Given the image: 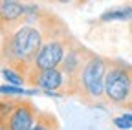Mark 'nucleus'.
I'll return each instance as SVG.
<instances>
[{
    "label": "nucleus",
    "instance_id": "1",
    "mask_svg": "<svg viewBox=\"0 0 132 130\" xmlns=\"http://www.w3.org/2000/svg\"><path fill=\"white\" fill-rule=\"evenodd\" d=\"M42 42H44V33H42V28L39 26V22L26 20L19 28L2 35L0 64L20 72L26 77L35 66V59L40 51Z\"/></svg>",
    "mask_w": 132,
    "mask_h": 130
},
{
    "label": "nucleus",
    "instance_id": "2",
    "mask_svg": "<svg viewBox=\"0 0 132 130\" xmlns=\"http://www.w3.org/2000/svg\"><path fill=\"white\" fill-rule=\"evenodd\" d=\"M108 60L106 57H101L97 53H92L86 60L82 73L79 77V86H77V99L85 105L97 106V105H106L105 99V77L108 70Z\"/></svg>",
    "mask_w": 132,
    "mask_h": 130
},
{
    "label": "nucleus",
    "instance_id": "3",
    "mask_svg": "<svg viewBox=\"0 0 132 130\" xmlns=\"http://www.w3.org/2000/svg\"><path fill=\"white\" fill-rule=\"evenodd\" d=\"M106 105L125 110L132 99V66L123 60H108L105 77Z\"/></svg>",
    "mask_w": 132,
    "mask_h": 130
},
{
    "label": "nucleus",
    "instance_id": "4",
    "mask_svg": "<svg viewBox=\"0 0 132 130\" xmlns=\"http://www.w3.org/2000/svg\"><path fill=\"white\" fill-rule=\"evenodd\" d=\"M94 51H90L88 48H85L81 42H73L70 46V50L66 51L62 62L59 64V68L62 70L66 77V86H64V95L68 97H77V86H79V77L82 73L86 60L90 59Z\"/></svg>",
    "mask_w": 132,
    "mask_h": 130
},
{
    "label": "nucleus",
    "instance_id": "5",
    "mask_svg": "<svg viewBox=\"0 0 132 130\" xmlns=\"http://www.w3.org/2000/svg\"><path fill=\"white\" fill-rule=\"evenodd\" d=\"M37 116H39V108L31 99L16 97L13 110L2 130H31L37 121Z\"/></svg>",
    "mask_w": 132,
    "mask_h": 130
},
{
    "label": "nucleus",
    "instance_id": "6",
    "mask_svg": "<svg viewBox=\"0 0 132 130\" xmlns=\"http://www.w3.org/2000/svg\"><path fill=\"white\" fill-rule=\"evenodd\" d=\"M28 84H33L39 90L44 92H61L64 95V86H66V77L62 70L57 68H46V70H35L33 68L28 75Z\"/></svg>",
    "mask_w": 132,
    "mask_h": 130
},
{
    "label": "nucleus",
    "instance_id": "7",
    "mask_svg": "<svg viewBox=\"0 0 132 130\" xmlns=\"http://www.w3.org/2000/svg\"><path fill=\"white\" fill-rule=\"evenodd\" d=\"M28 6L20 0H0V35L9 33L26 22Z\"/></svg>",
    "mask_w": 132,
    "mask_h": 130
},
{
    "label": "nucleus",
    "instance_id": "8",
    "mask_svg": "<svg viewBox=\"0 0 132 130\" xmlns=\"http://www.w3.org/2000/svg\"><path fill=\"white\" fill-rule=\"evenodd\" d=\"M116 20H132V6H121V7H112L106 9L101 15V22H116Z\"/></svg>",
    "mask_w": 132,
    "mask_h": 130
},
{
    "label": "nucleus",
    "instance_id": "9",
    "mask_svg": "<svg viewBox=\"0 0 132 130\" xmlns=\"http://www.w3.org/2000/svg\"><path fill=\"white\" fill-rule=\"evenodd\" d=\"M31 130H61V126H59V119L53 116L52 112L39 110L37 121H35V125H33Z\"/></svg>",
    "mask_w": 132,
    "mask_h": 130
},
{
    "label": "nucleus",
    "instance_id": "10",
    "mask_svg": "<svg viewBox=\"0 0 132 130\" xmlns=\"http://www.w3.org/2000/svg\"><path fill=\"white\" fill-rule=\"evenodd\" d=\"M0 75L4 77V81H6L7 84H15V86H24V84H28L26 77H24L20 72H16V70H13V68H9V66H4L2 70H0Z\"/></svg>",
    "mask_w": 132,
    "mask_h": 130
},
{
    "label": "nucleus",
    "instance_id": "11",
    "mask_svg": "<svg viewBox=\"0 0 132 130\" xmlns=\"http://www.w3.org/2000/svg\"><path fill=\"white\" fill-rule=\"evenodd\" d=\"M39 90V88H37ZM37 90L28 92L22 86H15V84H2L0 86V97H20V95H31V93H37Z\"/></svg>",
    "mask_w": 132,
    "mask_h": 130
},
{
    "label": "nucleus",
    "instance_id": "12",
    "mask_svg": "<svg viewBox=\"0 0 132 130\" xmlns=\"http://www.w3.org/2000/svg\"><path fill=\"white\" fill-rule=\"evenodd\" d=\"M15 99H16V97H2V99H0V130L4 128V125H6L7 117H9V114L13 110Z\"/></svg>",
    "mask_w": 132,
    "mask_h": 130
},
{
    "label": "nucleus",
    "instance_id": "13",
    "mask_svg": "<svg viewBox=\"0 0 132 130\" xmlns=\"http://www.w3.org/2000/svg\"><path fill=\"white\" fill-rule=\"evenodd\" d=\"M112 123H114L116 128H119V130H130L132 128V112H128V110L123 112L121 116L114 117Z\"/></svg>",
    "mask_w": 132,
    "mask_h": 130
},
{
    "label": "nucleus",
    "instance_id": "14",
    "mask_svg": "<svg viewBox=\"0 0 132 130\" xmlns=\"http://www.w3.org/2000/svg\"><path fill=\"white\" fill-rule=\"evenodd\" d=\"M53 2H59V4H72L73 0H53Z\"/></svg>",
    "mask_w": 132,
    "mask_h": 130
},
{
    "label": "nucleus",
    "instance_id": "15",
    "mask_svg": "<svg viewBox=\"0 0 132 130\" xmlns=\"http://www.w3.org/2000/svg\"><path fill=\"white\" fill-rule=\"evenodd\" d=\"M125 110H128V112H132V99H130V103L127 105V108H125Z\"/></svg>",
    "mask_w": 132,
    "mask_h": 130
}]
</instances>
